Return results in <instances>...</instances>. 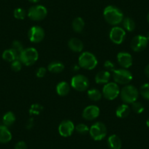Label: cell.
I'll return each instance as SVG.
<instances>
[{
    "mask_svg": "<svg viewBox=\"0 0 149 149\" xmlns=\"http://www.w3.org/2000/svg\"><path fill=\"white\" fill-rule=\"evenodd\" d=\"M103 15L105 21L109 24L113 26H116L121 24L124 19V14L122 11L113 5L106 7L103 12Z\"/></svg>",
    "mask_w": 149,
    "mask_h": 149,
    "instance_id": "1",
    "label": "cell"
},
{
    "mask_svg": "<svg viewBox=\"0 0 149 149\" xmlns=\"http://www.w3.org/2000/svg\"><path fill=\"white\" fill-rule=\"evenodd\" d=\"M138 90L132 85H127L120 91V97L122 101L126 104H132L137 101L138 98Z\"/></svg>",
    "mask_w": 149,
    "mask_h": 149,
    "instance_id": "2",
    "label": "cell"
},
{
    "mask_svg": "<svg viewBox=\"0 0 149 149\" xmlns=\"http://www.w3.org/2000/svg\"><path fill=\"white\" fill-rule=\"evenodd\" d=\"M79 66L85 70H94L98 64L97 58L93 54L90 52H84L81 54L78 58Z\"/></svg>",
    "mask_w": 149,
    "mask_h": 149,
    "instance_id": "3",
    "label": "cell"
},
{
    "mask_svg": "<svg viewBox=\"0 0 149 149\" xmlns=\"http://www.w3.org/2000/svg\"><path fill=\"white\" fill-rule=\"evenodd\" d=\"M39 54L34 48H28L24 49L20 54L19 59L23 64L26 66H31L38 60Z\"/></svg>",
    "mask_w": 149,
    "mask_h": 149,
    "instance_id": "4",
    "label": "cell"
},
{
    "mask_svg": "<svg viewBox=\"0 0 149 149\" xmlns=\"http://www.w3.org/2000/svg\"><path fill=\"white\" fill-rule=\"evenodd\" d=\"M89 134L94 140L100 141L107 135L106 126L102 122H96L90 127Z\"/></svg>",
    "mask_w": 149,
    "mask_h": 149,
    "instance_id": "5",
    "label": "cell"
},
{
    "mask_svg": "<svg viewBox=\"0 0 149 149\" xmlns=\"http://www.w3.org/2000/svg\"><path fill=\"white\" fill-rule=\"evenodd\" d=\"M48 14L46 8L43 5H37L31 7L28 11V17L32 21H38L43 20Z\"/></svg>",
    "mask_w": 149,
    "mask_h": 149,
    "instance_id": "6",
    "label": "cell"
},
{
    "mask_svg": "<svg viewBox=\"0 0 149 149\" xmlns=\"http://www.w3.org/2000/svg\"><path fill=\"white\" fill-rule=\"evenodd\" d=\"M113 79L115 83L121 85H125L128 84L129 83L131 82L132 80V74L129 70L127 69H118V70H115L113 72Z\"/></svg>",
    "mask_w": 149,
    "mask_h": 149,
    "instance_id": "7",
    "label": "cell"
},
{
    "mask_svg": "<svg viewBox=\"0 0 149 149\" xmlns=\"http://www.w3.org/2000/svg\"><path fill=\"white\" fill-rule=\"evenodd\" d=\"M120 88L116 83L110 82L104 85L102 94L104 98L108 100H113L120 95Z\"/></svg>",
    "mask_w": 149,
    "mask_h": 149,
    "instance_id": "8",
    "label": "cell"
},
{
    "mask_svg": "<svg viewBox=\"0 0 149 149\" xmlns=\"http://www.w3.org/2000/svg\"><path fill=\"white\" fill-rule=\"evenodd\" d=\"M71 86L76 91H85L89 86V81L83 74H77L72 78Z\"/></svg>",
    "mask_w": 149,
    "mask_h": 149,
    "instance_id": "9",
    "label": "cell"
},
{
    "mask_svg": "<svg viewBox=\"0 0 149 149\" xmlns=\"http://www.w3.org/2000/svg\"><path fill=\"white\" fill-rule=\"evenodd\" d=\"M28 37L31 42L38 43L44 39L45 31L42 27L39 26H34L29 30Z\"/></svg>",
    "mask_w": 149,
    "mask_h": 149,
    "instance_id": "10",
    "label": "cell"
},
{
    "mask_svg": "<svg viewBox=\"0 0 149 149\" xmlns=\"http://www.w3.org/2000/svg\"><path fill=\"white\" fill-rule=\"evenodd\" d=\"M110 39L115 44H121L125 40L126 31L123 28L119 26H114L110 31Z\"/></svg>",
    "mask_w": 149,
    "mask_h": 149,
    "instance_id": "11",
    "label": "cell"
},
{
    "mask_svg": "<svg viewBox=\"0 0 149 149\" xmlns=\"http://www.w3.org/2000/svg\"><path fill=\"white\" fill-rule=\"evenodd\" d=\"M148 40L146 36L137 35L131 41V48L134 52H140L146 49L147 47Z\"/></svg>",
    "mask_w": 149,
    "mask_h": 149,
    "instance_id": "12",
    "label": "cell"
},
{
    "mask_svg": "<svg viewBox=\"0 0 149 149\" xmlns=\"http://www.w3.org/2000/svg\"><path fill=\"white\" fill-rule=\"evenodd\" d=\"M74 130V126L72 121L70 120H65L61 122L58 126V132L60 135L64 137H70L72 134Z\"/></svg>",
    "mask_w": 149,
    "mask_h": 149,
    "instance_id": "13",
    "label": "cell"
},
{
    "mask_svg": "<svg viewBox=\"0 0 149 149\" xmlns=\"http://www.w3.org/2000/svg\"><path fill=\"white\" fill-rule=\"evenodd\" d=\"M100 108L97 106H87L83 111V118L88 121H92V120L96 119L100 116Z\"/></svg>",
    "mask_w": 149,
    "mask_h": 149,
    "instance_id": "14",
    "label": "cell"
},
{
    "mask_svg": "<svg viewBox=\"0 0 149 149\" xmlns=\"http://www.w3.org/2000/svg\"><path fill=\"white\" fill-rule=\"evenodd\" d=\"M117 60L120 65L124 69H128L132 65V57L131 54L126 52H120L117 55Z\"/></svg>",
    "mask_w": 149,
    "mask_h": 149,
    "instance_id": "15",
    "label": "cell"
},
{
    "mask_svg": "<svg viewBox=\"0 0 149 149\" xmlns=\"http://www.w3.org/2000/svg\"><path fill=\"white\" fill-rule=\"evenodd\" d=\"M68 46L71 51L73 52L79 53L81 52L84 49V44H83L82 41L80 40L78 38L73 37L69 40L68 42Z\"/></svg>",
    "mask_w": 149,
    "mask_h": 149,
    "instance_id": "16",
    "label": "cell"
},
{
    "mask_svg": "<svg viewBox=\"0 0 149 149\" xmlns=\"http://www.w3.org/2000/svg\"><path fill=\"white\" fill-rule=\"evenodd\" d=\"M12 140V134L5 125L0 126V143H8Z\"/></svg>",
    "mask_w": 149,
    "mask_h": 149,
    "instance_id": "17",
    "label": "cell"
},
{
    "mask_svg": "<svg viewBox=\"0 0 149 149\" xmlns=\"http://www.w3.org/2000/svg\"><path fill=\"white\" fill-rule=\"evenodd\" d=\"M107 145L110 149H121L122 143L118 136L112 134L107 139Z\"/></svg>",
    "mask_w": 149,
    "mask_h": 149,
    "instance_id": "18",
    "label": "cell"
},
{
    "mask_svg": "<svg viewBox=\"0 0 149 149\" xmlns=\"http://www.w3.org/2000/svg\"><path fill=\"white\" fill-rule=\"evenodd\" d=\"M110 78V72L107 70L100 71L96 74L95 82L98 84H106L109 83V80Z\"/></svg>",
    "mask_w": 149,
    "mask_h": 149,
    "instance_id": "19",
    "label": "cell"
},
{
    "mask_svg": "<svg viewBox=\"0 0 149 149\" xmlns=\"http://www.w3.org/2000/svg\"><path fill=\"white\" fill-rule=\"evenodd\" d=\"M130 113V108L129 107L128 104H123L118 106V108L116 109V115L117 117L120 118H127Z\"/></svg>",
    "mask_w": 149,
    "mask_h": 149,
    "instance_id": "20",
    "label": "cell"
},
{
    "mask_svg": "<svg viewBox=\"0 0 149 149\" xmlns=\"http://www.w3.org/2000/svg\"><path fill=\"white\" fill-rule=\"evenodd\" d=\"M70 85L65 81L58 83L56 86V93L59 96H61V97H64V96L67 95L70 92Z\"/></svg>",
    "mask_w": 149,
    "mask_h": 149,
    "instance_id": "21",
    "label": "cell"
},
{
    "mask_svg": "<svg viewBox=\"0 0 149 149\" xmlns=\"http://www.w3.org/2000/svg\"><path fill=\"white\" fill-rule=\"evenodd\" d=\"M64 66L60 61H52L48 66V71L52 73H60L64 70Z\"/></svg>",
    "mask_w": 149,
    "mask_h": 149,
    "instance_id": "22",
    "label": "cell"
},
{
    "mask_svg": "<svg viewBox=\"0 0 149 149\" xmlns=\"http://www.w3.org/2000/svg\"><path fill=\"white\" fill-rule=\"evenodd\" d=\"M2 58H3L4 60L8 61V62H13L15 60L19 59L18 54L12 48L5 50L3 52V54H2Z\"/></svg>",
    "mask_w": 149,
    "mask_h": 149,
    "instance_id": "23",
    "label": "cell"
},
{
    "mask_svg": "<svg viewBox=\"0 0 149 149\" xmlns=\"http://www.w3.org/2000/svg\"><path fill=\"white\" fill-rule=\"evenodd\" d=\"M72 29L75 32L80 33L84 30V26H85V22H84V19L81 17H78V18H74L72 21Z\"/></svg>",
    "mask_w": 149,
    "mask_h": 149,
    "instance_id": "24",
    "label": "cell"
},
{
    "mask_svg": "<svg viewBox=\"0 0 149 149\" xmlns=\"http://www.w3.org/2000/svg\"><path fill=\"white\" fill-rule=\"evenodd\" d=\"M15 116L13 112H8L4 115L2 118V121L5 127H10L15 123Z\"/></svg>",
    "mask_w": 149,
    "mask_h": 149,
    "instance_id": "25",
    "label": "cell"
},
{
    "mask_svg": "<svg viewBox=\"0 0 149 149\" xmlns=\"http://www.w3.org/2000/svg\"><path fill=\"white\" fill-rule=\"evenodd\" d=\"M122 23L124 28L128 31H130V32L133 31L134 30V29H135V23L133 21V19H132L130 17L124 18L123 19Z\"/></svg>",
    "mask_w": 149,
    "mask_h": 149,
    "instance_id": "26",
    "label": "cell"
},
{
    "mask_svg": "<svg viewBox=\"0 0 149 149\" xmlns=\"http://www.w3.org/2000/svg\"><path fill=\"white\" fill-rule=\"evenodd\" d=\"M87 94H88V98L94 102L99 101L102 98L101 92L98 89H97V88H92V89L88 90Z\"/></svg>",
    "mask_w": 149,
    "mask_h": 149,
    "instance_id": "27",
    "label": "cell"
},
{
    "mask_svg": "<svg viewBox=\"0 0 149 149\" xmlns=\"http://www.w3.org/2000/svg\"><path fill=\"white\" fill-rule=\"evenodd\" d=\"M43 110V107H42L41 104H33L30 107L29 110V115H39L41 113V112Z\"/></svg>",
    "mask_w": 149,
    "mask_h": 149,
    "instance_id": "28",
    "label": "cell"
},
{
    "mask_svg": "<svg viewBox=\"0 0 149 149\" xmlns=\"http://www.w3.org/2000/svg\"><path fill=\"white\" fill-rule=\"evenodd\" d=\"M12 48V49L13 50V51H15L17 54H18V58H19V56H20V54H21V52H22L24 49V47H23L22 43L18 40H15L13 42L12 48Z\"/></svg>",
    "mask_w": 149,
    "mask_h": 149,
    "instance_id": "29",
    "label": "cell"
},
{
    "mask_svg": "<svg viewBox=\"0 0 149 149\" xmlns=\"http://www.w3.org/2000/svg\"><path fill=\"white\" fill-rule=\"evenodd\" d=\"M14 17H15L16 19L18 20H23L26 18V12L25 10H24L23 8H16V9L14 10L13 13Z\"/></svg>",
    "mask_w": 149,
    "mask_h": 149,
    "instance_id": "30",
    "label": "cell"
},
{
    "mask_svg": "<svg viewBox=\"0 0 149 149\" xmlns=\"http://www.w3.org/2000/svg\"><path fill=\"white\" fill-rule=\"evenodd\" d=\"M140 92L143 98L149 100V83L144 84L141 86L140 88Z\"/></svg>",
    "mask_w": 149,
    "mask_h": 149,
    "instance_id": "31",
    "label": "cell"
},
{
    "mask_svg": "<svg viewBox=\"0 0 149 149\" xmlns=\"http://www.w3.org/2000/svg\"><path fill=\"white\" fill-rule=\"evenodd\" d=\"M132 110L135 112L136 113H142L143 111H144V106L143 105V104L138 102H134L132 103Z\"/></svg>",
    "mask_w": 149,
    "mask_h": 149,
    "instance_id": "32",
    "label": "cell"
},
{
    "mask_svg": "<svg viewBox=\"0 0 149 149\" xmlns=\"http://www.w3.org/2000/svg\"><path fill=\"white\" fill-rule=\"evenodd\" d=\"M75 130L77 131V132H78L79 134H84L86 133H87L88 132H89V128L88 127V126L84 124H79L75 127Z\"/></svg>",
    "mask_w": 149,
    "mask_h": 149,
    "instance_id": "33",
    "label": "cell"
},
{
    "mask_svg": "<svg viewBox=\"0 0 149 149\" xmlns=\"http://www.w3.org/2000/svg\"><path fill=\"white\" fill-rule=\"evenodd\" d=\"M22 62L20 61V59H16L11 62V69L14 72H18L22 68Z\"/></svg>",
    "mask_w": 149,
    "mask_h": 149,
    "instance_id": "34",
    "label": "cell"
},
{
    "mask_svg": "<svg viewBox=\"0 0 149 149\" xmlns=\"http://www.w3.org/2000/svg\"><path fill=\"white\" fill-rule=\"evenodd\" d=\"M104 67L108 72H113L116 70V66L113 63L110 61H106L104 64Z\"/></svg>",
    "mask_w": 149,
    "mask_h": 149,
    "instance_id": "35",
    "label": "cell"
},
{
    "mask_svg": "<svg viewBox=\"0 0 149 149\" xmlns=\"http://www.w3.org/2000/svg\"><path fill=\"white\" fill-rule=\"evenodd\" d=\"M46 74V69L45 67H40L37 69V72H36V75L37 78H43Z\"/></svg>",
    "mask_w": 149,
    "mask_h": 149,
    "instance_id": "36",
    "label": "cell"
},
{
    "mask_svg": "<svg viewBox=\"0 0 149 149\" xmlns=\"http://www.w3.org/2000/svg\"><path fill=\"white\" fill-rule=\"evenodd\" d=\"M14 149H27V146L25 142L19 141L15 144Z\"/></svg>",
    "mask_w": 149,
    "mask_h": 149,
    "instance_id": "37",
    "label": "cell"
},
{
    "mask_svg": "<svg viewBox=\"0 0 149 149\" xmlns=\"http://www.w3.org/2000/svg\"><path fill=\"white\" fill-rule=\"evenodd\" d=\"M34 118H30L27 121L26 124V129H28V130H30V129L32 128V127H34Z\"/></svg>",
    "mask_w": 149,
    "mask_h": 149,
    "instance_id": "38",
    "label": "cell"
},
{
    "mask_svg": "<svg viewBox=\"0 0 149 149\" xmlns=\"http://www.w3.org/2000/svg\"><path fill=\"white\" fill-rule=\"evenodd\" d=\"M145 74H146V76L149 78V64L145 68Z\"/></svg>",
    "mask_w": 149,
    "mask_h": 149,
    "instance_id": "39",
    "label": "cell"
},
{
    "mask_svg": "<svg viewBox=\"0 0 149 149\" xmlns=\"http://www.w3.org/2000/svg\"><path fill=\"white\" fill-rule=\"evenodd\" d=\"M29 1L32 2V3H37V2H39L40 0H29Z\"/></svg>",
    "mask_w": 149,
    "mask_h": 149,
    "instance_id": "40",
    "label": "cell"
},
{
    "mask_svg": "<svg viewBox=\"0 0 149 149\" xmlns=\"http://www.w3.org/2000/svg\"><path fill=\"white\" fill-rule=\"evenodd\" d=\"M146 125L148 126V127H149V118H148L147 121H146Z\"/></svg>",
    "mask_w": 149,
    "mask_h": 149,
    "instance_id": "41",
    "label": "cell"
},
{
    "mask_svg": "<svg viewBox=\"0 0 149 149\" xmlns=\"http://www.w3.org/2000/svg\"><path fill=\"white\" fill-rule=\"evenodd\" d=\"M146 37H147L148 40L149 41V31H148V33H147V35H146Z\"/></svg>",
    "mask_w": 149,
    "mask_h": 149,
    "instance_id": "42",
    "label": "cell"
},
{
    "mask_svg": "<svg viewBox=\"0 0 149 149\" xmlns=\"http://www.w3.org/2000/svg\"><path fill=\"white\" fill-rule=\"evenodd\" d=\"M147 20H148V24H149V12L147 15Z\"/></svg>",
    "mask_w": 149,
    "mask_h": 149,
    "instance_id": "43",
    "label": "cell"
}]
</instances>
